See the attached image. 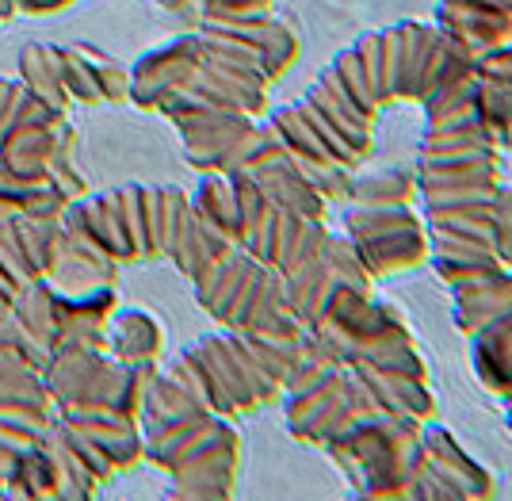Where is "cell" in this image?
<instances>
[{"instance_id":"5","label":"cell","mask_w":512,"mask_h":501,"mask_svg":"<svg viewBox=\"0 0 512 501\" xmlns=\"http://www.w3.org/2000/svg\"><path fill=\"white\" fill-rule=\"evenodd\" d=\"M203 66V39L199 35H184L172 39L169 46L153 50L150 58H142L134 77H130V96L142 108H169L172 100L192 85V77Z\"/></svg>"},{"instance_id":"8","label":"cell","mask_w":512,"mask_h":501,"mask_svg":"<svg viewBox=\"0 0 512 501\" xmlns=\"http://www.w3.org/2000/svg\"><path fill=\"white\" fill-rule=\"evenodd\" d=\"M115 352L123 356V364H153L161 352V326L146 310L115 314Z\"/></svg>"},{"instance_id":"10","label":"cell","mask_w":512,"mask_h":501,"mask_svg":"<svg viewBox=\"0 0 512 501\" xmlns=\"http://www.w3.org/2000/svg\"><path fill=\"white\" fill-rule=\"evenodd\" d=\"M62 4H69V0H16V8H27V12H50Z\"/></svg>"},{"instance_id":"9","label":"cell","mask_w":512,"mask_h":501,"mask_svg":"<svg viewBox=\"0 0 512 501\" xmlns=\"http://www.w3.org/2000/svg\"><path fill=\"white\" fill-rule=\"evenodd\" d=\"M77 50H81V58H85L88 69H92V77H96L104 100H123V96H130V77L115 66L111 58H104L100 50H88V46H77Z\"/></svg>"},{"instance_id":"4","label":"cell","mask_w":512,"mask_h":501,"mask_svg":"<svg viewBox=\"0 0 512 501\" xmlns=\"http://www.w3.org/2000/svg\"><path fill=\"white\" fill-rule=\"evenodd\" d=\"M490 494V471L459 448L451 429L428 417L413 444L406 498H490Z\"/></svg>"},{"instance_id":"3","label":"cell","mask_w":512,"mask_h":501,"mask_svg":"<svg viewBox=\"0 0 512 501\" xmlns=\"http://www.w3.org/2000/svg\"><path fill=\"white\" fill-rule=\"evenodd\" d=\"M386 180H390V169L348 180L352 207L344 211V226H348V241H352L360 264L371 272V280L413 268L428 257L425 230H421L417 215L409 211V176H394L390 192H386Z\"/></svg>"},{"instance_id":"7","label":"cell","mask_w":512,"mask_h":501,"mask_svg":"<svg viewBox=\"0 0 512 501\" xmlns=\"http://www.w3.org/2000/svg\"><path fill=\"white\" fill-rule=\"evenodd\" d=\"M20 69L27 88L46 100L50 108L62 111L69 104V92L62 85V50L58 46H27L20 54Z\"/></svg>"},{"instance_id":"6","label":"cell","mask_w":512,"mask_h":501,"mask_svg":"<svg viewBox=\"0 0 512 501\" xmlns=\"http://www.w3.org/2000/svg\"><path fill=\"white\" fill-rule=\"evenodd\" d=\"M470 337V364L478 383L497 394L505 406L512 402V306L478 326Z\"/></svg>"},{"instance_id":"2","label":"cell","mask_w":512,"mask_h":501,"mask_svg":"<svg viewBox=\"0 0 512 501\" xmlns=\"http://www.w3.org/2000/svg\"><path fill=\"white\" fill-rule=\"evenodd\" d=\"M428 131L417 157V188L432 230V261L451 291L505 276L493 249L501 142L474 100V73L425 100Z\"/></svg>"},{"instance_id":"1","label":"cell","mask_w":512,"mask_h":501,"mask_svg":"<svg viewBox=\"0 0 512 501\" xmlns=\"http://www.w3.org/2000/svg\"><path fill=\"white\" fill-rule=\"evenodd\" d=\"M470 73L474 54L444 27L394 23L348 46L299 104L276 111L272 127L314 176L321 196L348 192V169L371 150L375 119L386 104H425Z\"/></svg>"}]
</instances>
